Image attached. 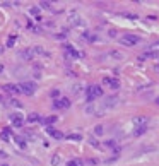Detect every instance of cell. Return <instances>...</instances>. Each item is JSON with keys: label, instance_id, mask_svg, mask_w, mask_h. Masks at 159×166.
<instances>
[{"label": "cell", "instance_id": "cell-1", "mask_svg": "<svg viewBox=\"0 0 159 166\" xmlns=\"http://www.w3.org/2000/svg\"><path fill=\"white\" fill-rule=\"evenodd\" d=\"M86 91H87V105L94 103L96 98L103 96V88H101V86H89Z\"/></svg>", "mask_w": 159, "mask_h": 166}, {"label": "cell", "instance_id": "cell-2", "mask_svg": "<svg viewBox=\"0 0 159 166\" xmlns=\"http://www.w3.org/2000/svg\"><path fill=\"white\" fill-rule=\"evenodd\" d=\"M19 89H21L22 94H26V96H33V94H34V91H36V84L26 81V82H21V84H19Z\"/></svg>", "mask_w": 159, "mask_h": 166}, {"label": "cell", "instance_id": "cell-3", "mask_svg": "<svg viewBox=\"0 0 159 166\" xmlns=\"http://www.w3.org/2000/svg\"><path fill=\"white\" fill-rule=\"evenodd\" d=\"M120 43L125 45V46H135L137 43H140V38L135 34H125L120 38Z\"/></svg>", "mask_w": 159, "mask_h": 166}, {"label": "cell", "instance_id": "cell-4", "mask_svg": "<svg viewBox=\"0 0 159 166\" xmlns=\"http://www.w3.org/2000/svg\"><path fill=\"white\" fill-rule=\"evenodd\" d=\"M70 99L69 98H60V99H55L53 101V108L55 110H67V108H70Z\"/></svg>", "mask_w": 159, "mask_h": 166}, {"label": "cell", "instance_id": "cell-5", "mask_svg": "<svg viewBox=\"0 0 159 166\" xmlns=\"http://www.w3.org/2000/svg\"><path fill=\"white\" fill-rule=\"evenodd\" d=\"M103 84H104V86H108L110 89H113V91L120 89V81H118V79H113V77H104V79H103Z\"/></svg>", "mask_w": 159, "mask_h": 166}, {"label": "cell", "instance_id": "cell-6", "mask_svg": "<svg viewBox=\"0 0 159 166\" xmlns=\"http://www.w3.org/2000/svg\"><path fill=\"white\" fill-rule=\"evenodd\" d=\"M10 122H12L14 127H22L26 120H24V117H22L21 113H12L10 115Z\"/></svg>", "mask_w": 159, "mask_h": 166}, {"label": "cell", "instance_id": "cell-7", "mask_svg": "<svg viewBox=\"0 0 159 166\" xmlns=\"http://www.w3.org/2000/svg\"><path fill=\"white\" fill-rule=\"evenodd\" d=\"M46 134L50 137H53V139H65L63 134H62V132H58L55 127H52V125H48V127H46Z\"/></svg>", "mask_w": 159, "mask_h": 166}, {"label": "cell", "instance_id": "cell-8", "mask_svg": "<svg viewBox=\"0 0 159 166\" xmlns=\"http://www.w3.org/2000/svg\"><path fill=\"white\" fill-rule=\"evenodd\" d=\"M65 53H69L72 58H81V57H84L81 52H77V50L74 48L72 45H65Z\"/></svg>", "mask_w": 159, "mask_h": 166}, {"label": "cell", "instance_id": "cell-9", "mask_svg": "<svg viewBox=\"0 0 159 166\" xmlns=\"http://www.w3.org/2000/svg\"><path fill=\"white\" fill-rule=\"evenodd\" d=\"M118 101H120L118 96H108L106 101H104V110L106 108H115V106L118 105Z\"/></svg>", "mask_w": 159, "mask_h": 166}, {"label": "cell", "instance_id": "cell-10", "mask_svg": "<svg viewBox=\"0 0 159 166\" xmlns=\"http://www.w3.org/2000/svg\"><path fill=\"white\" fill-rule=\"evenodd\" d=\"M4 91L9 92V94H19V92H21V89H19V86H16V84H5V86H4Z\"/></svg>", "mask_w": 159, "mask_h": 166}, {"label": "cell", "instance_id": "cell-11", "mask_svg": "<svg viewBox=\"0 0 159 166\" xmlns=\"http://www.w3.org/2000/svg\"><path fill=\"white\" fill-rule=\"evenodd\" d=\"M19 57H21L22 60H33V58H34V53H33V48H31V50H22V52L19 53Z\"/></svg>", "mask_w": 159, "mask_h": 166}, {"label": "cell", "instance_id": "cell-12", "mask_svg": "<svg viewBox=\"0 0 159 166\" xmlns=\"http://www.w3.org/2000/svg\"><path fill=\"white\" fill-rule=\"evenodd\" d=\"M142 58H154V60H159V50H150V52H146L142 55Z\"/></svg>", "mask_w": 159, "mask_h": 166}, {"label": "cell", "instance_id": "cell-13", "mask_svg": "<svg viewBox=\"0 0 159 166\" xmlns=\"http://www.w3.org/2000/svg\"><path fill=\"white\" fill-rule=\"evenodd\" d=\"M133 125L135 127H144V125H147V117H135L133 118Z\"/></svg>", "mask_w": 159, "mask_h": 166}, {"label": "cell", "instance_id": "cell-14", "mask_svg": "<svg viewBox=\"0 0 159 166\" xmlns=\"http://www.w3.org/2000/svg\"><path fill=\"white\" fill-rule=\"evenodd\" d=\"M33 53H34V55H41V57H50V53L45 52L41 46H34V48H33Z\"/></svg>", "mask_w": 159, "mask_h": 166}, {"label": "cell", "instance_id": "cell-15", "mask_svg": "<svg viewBox=\"0 0 159 166\" xmlns=\"http://www.w3.org/2000/svg\"><path fill=\"white\" fill-rule=\"evenodd\" d=\"M10 128H4V130H2V134H0V137H2V139L4 140H12V134H10Z\"/></svg>", "mask_w": 159, "mask_h": 166}, {"label": "cell", "instance_id": "cell-16", "mask_svg": "<svg viewBox=\"0 0 159 166\" xmlns=\"http://www.w3.org/2000/svg\"><path fill=\"white\" fill-rule=\"evenodd\" d=\"M16 41H17V36H16V34H10L9 38H7V43H5V46H7V48H12L14 45H16Z\"/></svg>", "mask_w": 159, "mask_h": 166}, {"label": "cell", "instance_id": "cell-17", "mask_svg": "<svg viewBox=\"0 0 159 166\" xmlns=\"http://www.w3.org/2000/svg\"><path fill=\"white\" fill-rule=\"evenodd\" d=\"M27 122H31V123H34V122H43V118L39 117L38 113H31L29 117H27Z\"/></svg>", "mask_w": 159, "mask_h": 166}, {"label": "cell", "instance_id": "cell-18", "mask_svg": "<svg viewBox=\"0 0 159 166\" xmlns=\"http://www.w3.org/2000/svg\"><path fill=\"white\" fill-rule=\"evenodd\" d=\"M147 132V125H144V127H135V130H133V135H144Z\"/></svg>", "mask_w": 159, "mask_h": 166}, {"label": "cell", "instance_id": "cell-19", "mask_svg": "<svg viewBox=\"0 0 159 166\" xmlns=\"http://www.w3.org/2000/svg\"><path fill=\"white\" fill-rule=\"evenodd\" d=\"M65 139L75 140V142H81V140H82V135H81V134H69V135H65Z\"/></svg>", "mask_w": 159, "mask_h": 166}, {"label": "cell", "instance_id": "cell-20", "mask_svg": "<svg viewBox=\"0 0 159 166\" xmlns=\"http://www.w3.org/2000/svg\"><path fill=\"white\" fill-rule=\"evenodd\" d=\"M67 166H84V161L82 159H70V161H67Z\"/></svg>", "mask_w": 159, "mask_h": 166}, {"label": "cell", "instance_id": "cell-21", "mask_svg": "<svg viewBox=\"0 0 159 166\" xmlns=\"http://www.w3.org/2000/svg\"><path fill=\"white\" fill-rule=\"evenodd\" d=\"M16 142H17V146L21 149H26V146H27V140L24 137H16Z\"/></svg>", "mask_w": 159, "mask_h": 166}, {"label": "cell", "instance_id": "cell-22", "mask_svg": "<svg viewBox=\"0 0 159 166\" xmlns=\"http://www.w3.org/2000/svg\"><path fill=\"white\" fill-rule=\"evenodd\" d=\"M104 134V127L103 125H96L94 127V135H103Z\"/></svg>", "mask_w": 159, "mask_h": 166}, {"label": "cell", "instance_id": "cell-23", "mask_svg": "<svg viewBox=\"0 0 159 166\" xmlns=\"http://www.w3.org/2000/svg\"><path fill=\"white\" fill-rule=\"evenodd\" d=\"M56 120H58V118L55 117V115H52V117H48L46 120H43V123H48V125H52V123H55Z\"/></svg>", "mask_w": 159, "mask_h": 166}, {"label": "cell", "instance_id": "cell-24", "mask_svg": "<svg viewBox=\"0 0 159 166\" xmlns=\"http://www.w3.org/2000/svg\"><path fill=\"white\" fill-rule=\"evenodd\" d=\"M50 163H52V166H58V164H60V156H58V154H55V156L52 157V161H50Z\"/></svg>", "mask_w": 159, "mask_h": 166}, {"label": "cell", "instance_id": "cell-25", "mask_svg": "<svg viewBox=\"0 0 159 166\" xmlns=\"http://www.w3.org/2000/svg\"><path fill=\"white\" fill-rule=\"evenodd\" d=\"M123 17H127V19H132V21H137V19H139V16H137V14H130V12H125V14H123Z\"/></svg>", "mask_w": 159, "mask_h": 166}, {"label": "cell", "instance_id": "cell-26", "mask_svg": "<svg viewBox=\"0 0 159 166\" xmlns=\"http://www.w3.org/2000/svg\"><path fill=\"white\" fill-rule=\"evenodd\" d=\"M110 57H113V58H118V60H121V58H123V55H121L120 52H111V53H110Z\"/></svg>", "mask_w": 159, "mask_h": 166}, {"label": "cell", "instance_id": "cell-27", "mask_svg": "<svg viewBox=\"0 0 159 166\" xmlns=\"http://www.w3.org/2000/svg\"><path fill=\"white\" fill-rule=\"evenodd\" d=\"M50 96H52V98H55V99H56V98L60 96V91H58V89H52V91H50Z\"/></svg>", "mask_w": 159, "mask_h": 166}, {"label": "cell", "instance_id": "cell-28", "mask_svg": "<svg viewBox=\"0 0 159 166\" xmlns=\"http://www.w3.org/2000/svg\"><path fill=\"white\" fill-rule=\"evenodd\" d=\"M39 7H43V9H52V4H50V2H39Z\"/></svg>", "mask_w": 159, "mask_h": 166}, {"label": "cell", "instance_id": "cell-29", "mask_svg": "<svg viewBox=\"0 0 159 166\" xmlns=\"http://www.w3.org/2000/svg\"><path fill=\"white\" fill-rule=\"evenodd\" d=\"M10 105H12V106H16V108H22V105L19 103L17 99H10Z\"/></svg>", "mask_w": 159, "mask_h": 166}, {"label": "cell", "instance_id": "cell-30", "mask_svg": "<svg viewBox=\"0 0 159 166\" xmlns=\"http://www.w3.org/2000/svg\"><path fill=\"white\" fill-rule=\"evenodd\" d=\"M89 144L92 146V147H99V142H98L96 139H91V140H89Z\"/></svg>", "mask_w": 159, "mask_h": 166}, {"label": "cell", "instance_id": "cell-31", "mask_svg": "<svg viewBox=\"0 0 159 166\" xmlns=\"http://www.w3.org/2000/svg\"><path fill=\"white\" fill-rule=\"evenodd\" d=\"M55 38H56V39H65V38H67V34H63V33H58V34H55Z\"/></svg>", "mask_w": 159, "mask_h": 166}, {"label": "cell", "instance_id": "cell-32", "mask_svg": "<svg viewBox=\"0 0 159 166\" xmlns=\"http://www.w3.org/2000/svg\"><path fill=\"white\" fill-rule=\"evenodd\" d=\"M29 12H31V14H33V16H38V12H39V9H38V7H33V9H31V10H29Z\"/></svg>", "mask_w": 159, "mask_h": 166}, {"label": "cell", "instance_id": "cell-33", "mask_svg": "<svg viewBox=\"0 0 159 166\" xmlns=\"http://www.w3.org/2000/svg\"><path fill=\"white\" fill-rule=\"evenodd\" d=\"M108 34H110V38H115V36H116V31H110Z\"/></svg>", "mask_w": 159, "mask_h": 166}, {"label": "cell", "instance_id": "cell-34", "mask_svg": "<svg viewBox=\"0 0 159 166\" xmlns=\"http://www.w3.org/2000/svg\"><path fill=\"white\" fill-rule=\"evenodd\" d=\"M0 157H7V154H5L4 151H0Z\"/></svg>", "mask_w": 159, "mask_h": 166}, {"label": "cell", "instance_id": "cell-35", "mask_svg": "<svg viewBox=\"0 0 159 166\" xmlns=\"http://www.w3.org/2000/svg\"><path fill=\"white\" fill-rule=\"evenodd\" d=\"M0 72H4V65L2 63H0Z\"/></svg>", "mask_w": 159, "mask_h": 166}, {"label": "cell", "instance_id": "cell-36", "mask_svg": "<svg viewBox=\"0 0 159 166\" xmlns=\"http://www.w3.org/2000/svg\"><path fill=\"white\" fill-rule=\"evenodd\" d=\"M156 105H159V98H156Z\"/></svg>", "mask_w": 159, "mask_h": 166}, {"label": "cell", "instance_id": "cell-37", "mask_svg": "<svg viewBox=\"0 0 159 166\" xmlns=\"http://www.w3.org/2000/svg\"><path fill=\"white\" fill-rule=\"evenodd\" d=\"M2 52H4V46H0V53H2Z\"/></svg>", "mask_w": 159, "mask_h": 166}, {"label": "cell", "instance_id": "cell-38", "mask_svg": "<svg viewBox=\"0 0 159 166\" xmlns=\"http://www.w3.org/2000/svg\"><path fill=\"white\" fill-rule=\"evenodd\" d=\"M156 70H157V72H159V65H156Z\"/></svg>", "mask_w": 159, "mask_h": 166}, {"label": "cell", "instance_id": "cell-39", "mask_svg": "<svg viewBox=\"0 0 159 166\" xmlns=\"http://www.w3.org/2000/svg\"><path fill=\"white\" fill-rule=\"evenodd\" d=\"M0 166H9V164H0Z\"/></svg>", "mask_w": 159, "mask_h": 166}, {"label": "cell", "instance_id": "cell-40", "mask_svg": "<svg viewBox=\"0 0 159 166\" xmlns=\"http://www.w3.org/2000/svg\"><path fill=\"white\" fill-rule=\"evenodd\" d=\"M156 45H157V46H159V41H157V43H156Z\"/></svg>", "mask_w": 159, "mask_h": 166}]
</instances>
